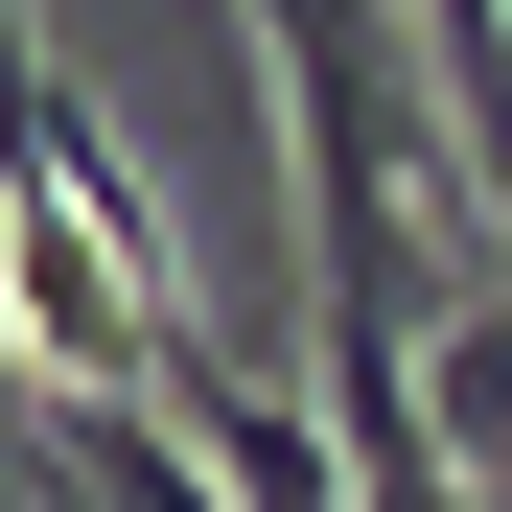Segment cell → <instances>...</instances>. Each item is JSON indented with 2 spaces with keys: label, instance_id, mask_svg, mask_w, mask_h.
<instances>
[{
  "label": "cell",
  "instance_id": "obj_1",
  "mask_svg": "<svg viewBox=\"0 0 512 512\" xmlns=\"http://www.w3.org/2000/svg\"><path fill=\"white\" fill-rule=\"evenodd\" d=\"M0 419H47V373H24V326H0Z\"/></svg>",
  "mask_w": 512,
  "mask_h": 512
},
{
  "label": "cell",
  "instance_id": "obj_2",
  "mask_svg": "<svg viewBox=\"0 0 512 512\" xmlns=\"http://www.w3.org/2000/svg\"><path fill=\"white\" fill-rule=\"evenodd\" d=\"M0 512H47V489H24V443H0Z\"/></svg>",
  "mask_w": 512,
  "mask_h": 512
}]
</instances>
